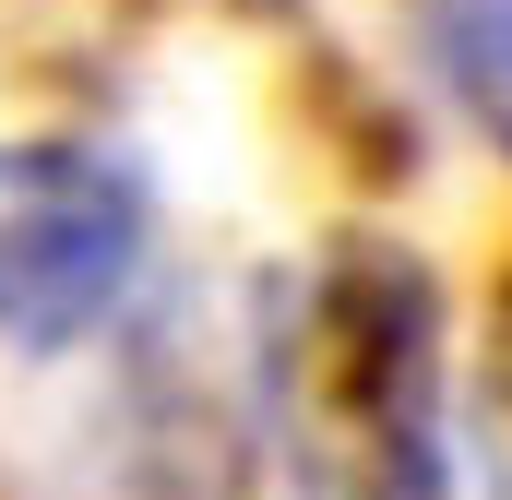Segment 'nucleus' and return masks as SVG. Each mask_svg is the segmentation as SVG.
<instances>
[{
	"label": "nucleus",
	"instance_id": "f257e3e1",
	"mask_svg": "<svg viewBox=\"0 0 512 500\" xmlns=\"http://www.w3.org/2000/svg\"><path fill=\"white\" fill-rule=\"evenodd\" d=\"M262 405L322 500H441L453 477V393H441V298L405 250H322L274 286Z\"/></svg>",
	"mask_w": 512,
	"mask_h": 500
},
{
	"label": "nucleus",
	"instance_id": "f03ea898",
	"mask_svg": "<svg viewBox=\"0 0 512 500\" xmlns=\"http://www.w3.org/2000/svg\"><path fill=\"white\" fill-rule=\"evenodd\" d=\"M143 274V191L96 143H0V346H84Z\"/></svg>",
	"mask_w": 512,
	"mask_h": 500
},
{
	"label": "nucleus",
	"instance_id": "7ed1b4c3",
	"mask_svg": "<svg viewBox=\"0 0 512 500\" xmlns=\"http://www.w3.org/2000/svg\"><path fill=\"white\" fill-rule=\"evenodd\" d=\"M417 12H429L441 72L465 84V108L512 143V0H417Z\"/></svg>",
	"mask_w": 512,
	"mask_h": 500
}]
</instances>
